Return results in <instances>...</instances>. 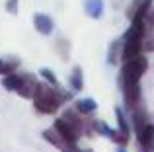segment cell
<instances>
[{
    "label": "cell",
    "mask_w": 154,
    "mask_h": 152,
    "mask_svg": "<svg viewBox=\"0 0 154 152\" xmlns=\"http://www.w3.org/2000/svg\"><path fill=\"white\" fill-rule=\"evenodd\" d=\"M16 68H18V62L16 61H2L0 59V76H6V74L14 72Z\"/></svg>",
    "instance_id": "16"
},
{
    "label": "cell",
    "mask_w": 154,
    "mask_h": 152,
    "mask_svg": "<svg viewBox=\"0 0 154 152\" xmlns=\"http://www.w3.org/2000/svg\"><path fill=\"white\" fill-rule=\"evenodd\" d=\"M143 51H146V53H154V29H150V31H146V33H144Z\"/></svg>",
    "instance_id": "15"
},
{
    "label": "cell",
    "mask_w": 154,
    "mask_h": 152,
    "mask_svg": "<svg viewBox=\"0 0 154 152\" xmlns=\"http://www.w3.org/2000/svg\"><path fill=\"white\" fill-rule=\"evenodd\" d=\"M144 2H146V0H133V2H131V4H129V8H127V18H129V20H131V18H133V16H135V12H137V10H139V8H140V6H143V4H144Z\"/></svg>",
    "instance_id": "18"
},
{
    "label": "cell",
    "mask_w": 154,
    "mask_h": 152,
    "mask_svg": "<svg viewBox=\"0 0 154 152\" xmlns=\"http://www.w3.org/2000/svg\"><path fill=\"white\" fill-rule=\"evenodd\" d=\"M2 86L6 88L8 92H14V94L22 96V98L31 99L33 98V92L35 86H37V80H35L33 74H27V72H10L2 78Z\"/></svg>",
    "instance_id": "4"
},
{
    "label": "cell",
    "mask_w": 154,
    "mask_h": 152,
    "mask_svg": "<svg viewBox=\"0 0 154 152\" xmlns=\"http://www.w3.org/2000/svg\"><path fill=\"white\" fill-rule=\"evenodd\" d=\"M139 152H154V123H148L143 129V133L137 135Z\"/></svg>",
    "instance_id": "7"
},
{
    "label": "cell",
    "mask_w": 154,
    "mask_h": 152,
    "mask_svg": "<svg viewBox=\"0 0 154 152\" xmlns=\"http://www.w3.org/2000/svg\"><path fill=\"white\" fill-rule=\"evenodd\" d=\"M121 47H123V39H115V41L109 45V57H107L109 65H117V62H119V59H121Z\"/></svg>",
    "instance_id": "13"
},
{
    "label": "cell",
    "mask_w": 154,
    "mask_h": 152,
    "mask_svg": "<svg viewBox=\"0 0 154 152\" xmlns=\"http://www.w3.org/2000/svg\"><path fill=\"white\" fill-rule=\"evenodd\" d=\"M117 152H127V150H125V146H119V148H117Z\"/></svg>",
    "instance_id": "21"
},
{
    "label": "cell",
    "mask_w": 154,
    "mask_h": 152,
    "mask_svg": "<svg viewBox=\"0 0 154 152\" xmlns=\"http://www.w3.org/2000/svg\"><path fill=\"white\" fill-rule=\"evenodd\" d=\"M74 109L80 111L82 115H92L96 109H98V102H96L94 98H80V99H76Z\"/></svg>",
    "instance_id": "11"
},
{
    "label": "cell",
    "mask_w": 154,
    "mask_h": 152,
    "mask_svg": "<svg viewBox=\"0 0 154 152\" xmlns=\"http://www.w3.org/2000/svg\"><path fill=\"white\" fill-rule=\"evenodd\" d=\"M146 68H148V61L143 55L125 61L123 66H121L119 86H121V92H123L125 105L131 111L143 102V96H140V78L144 76Z\"/></svg>",
    "instance_id": "1"
},
{
    "label": "cell",
    "mask_w": 154,
    "mask_h": 152,
    "mask_svg": "<svg viewBox=\"0 0 154 152\" xmlns=\"http://www.w3.org/2000/svg\"><path fill=\"white\" fill-rule=\"evenodd\" d=\"M33 27L39 31L41 35H51L53 31H55V22H53V18L49 14H41V12H37V14H33Z\"/></svg>",
    "instance_id": "8"
},
{
    "label": "cell",
    "mask_w": 154,
    "mask_h": 152,
    "mask_svg": "<svg viewBox=\"0 0 154 152\" xmlns=\"http://www.w3.org/2000/svg\"><path fill=\"white\" fill-rule=\"evenodd\" d=\"M68 82H70V88L74 92H80L84 88V72H82V68H80V66H74V68H72L70 80H68Z\"/></svg>",
    "instance_id": "12"
},
{
    "label": "cell",
    "mask_w": 154,
    "mask_h": 152,
    "mask_svg": "<svg viewBox=\"0 0 154 152\" xmlns=\"http://www.w3.org/2000/svg\"><path fill=\"white\" fill-rule=\"evenodd\" d=\"M70 98L68 92H63L59 86H53L49 82H37L33 92V107L39 113L45 115H53L59 111V107L63 105L66 99Z\"/></svg>",
    "instance_id": "2"
},
{
    "label": "cell",
    "mask_w": 154,
    "mask_h": 152,
    "mask_svg": "<svg viewBox=\"0 0 154 152\" xmlns=\"http://www.w3.org/2000/svg\"><path fill=\"white\" fill-rule=\"evenodd\" d=\"M53 127H55V129H57V131H59V133H60V135H63V137H64V138H66V141H68V142H74V144H76V142H78V138H80V135H78V133H76V131H74V129H72V127H70V125H68V123H66V121H64V119H63V117H59V119H57V121H55V125H53Z\"/></svg>",
    "instance_id": "9"
},
{
    "label": "cell",
    "mask_w": 154,
    "mask_h": 152,
    "mask_svg": "<svg viewBox=\"0 0 154 152\" xmlns=\"http://www.w3.org/2000/svg\"><path fill=\"white\" fill-rule=\"evenodd\" d=\"M94 129H96L98 135H103L105 138H109L111 142H115L117 146H127V142H129L127 135H123L119 129H111V127H109L107 123H103V121H96Z\"/></svg>",
    "instance_id": "5"
},
{
    "label": "cell",
    "mask_w": 154,
    "mask_h": 152,
    "mask_svg": "<svg viewBox=\"0 0 154 152\" xmlns=\"http://www.w3.org/2000/svg\"><path fill=\"white\" fill-rule=\"evenodd\" d=\"M103 0H84V12L90 16L92 20H100L103 16Z\"/></svg>",
    "instance_id": "10"
},
{
    "label": "cell",
    "mask_w": 154,
    "mask_h": 152,
    "mask_svg": "<svg viewBox=\"0 0 154 152\" xmlns=\"http://www.w3.org/2000/svg\"><path fill=\"white\" fill-rule=\"evenodd\" d=\"M18 4H20V0H8L6 2V10L10 12V14H18Z\"/></svg>",
    "instance_id": "19"
},
{
    "label": "cell",
    "mask_w": 154,
    "mask_h": 152,
    "mask_svg": "<svg viewBox=\"0 0 154 152\" xmlns=\"http://www.w3.org/2000/svg\"><path fill=\"white\" fill-rule=\"evenodd\" d=\"M123 47H121V61H129L140 55L143 51V39H144V23L143 20H131V27L125 31Z\"/></svg>",
    "instance_id": "3"
},
{
    "label": "cell",
    "mask_w": 154,
    "mask_h": 152,
    "mask_svg": "<svg viewBox=\"0 0 154 152\" xmlns=\"http://www.w3.org/2000/svg\"><path fill=\"white\" fill-rule=\"evenodd\" d=\"M74 152H94V150H90V148H86V150H80V148H76Z\"/></svg>",
    "instance_id": "20"
},
{
    "label": "cell",
    "mask_w": 154,
    "mask_h": 152,
    "mask_svg": "<svg viewBox=\"0 0 154 152\" xmlns=\"http://www.w3.org/2000/svg\"><path fill=\"white\" fill-rule=\"evenodd\" d=\"M43 138H45L47 142H51L55 148H59L60 152H74L76 148H78L74 142H68L66 138H64L63 135H60L59 131L55 129V127H51V129H45V131H43Z\"/></svg>",
    "instance_id": "6"
},
{
    "label": "cell",
    "mask_w": 154,
    "mask_h": 152,
    "mask_svg": "<svg viewBox=\"0 0 154 152\" xmlns=\"http://www.w3.org/2000/svg\"><path fill=\"white\" fill-rule=\"evenodd\" d=\"M39 74L43 76V80H45V82L53 84V86H59V80H57V76H55V72H53L51 68H41V70H39Z\"/></svg>",
    "instance_id": "17"
},
{
    "label": "cell",
    "mask_w": 154,
    "mask_h": 152,
    "mask_svg": "<svg viewBox=\"0 0 154 152\" xmlns=\"http://www.w3.org/2000/svg\"><path fill=\"white\" fill-rule=\"evenodd\" d=\"M115 119H117V127H119V131L129 137V135H131V127H129L127 117H125V113H123L121 107H115Z\"/></svg>",
    "instance_id": "14"
}]
</instances>
